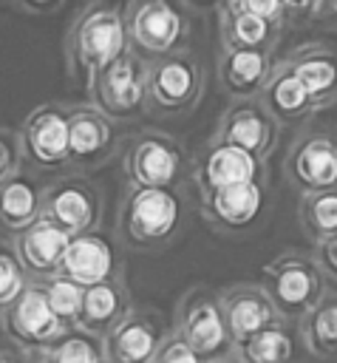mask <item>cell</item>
Returning a JSON list of instances; mask_svg holds the SVG:
<instances>
[{
  "label": "cell",
  "mask_w": 337,
  "mask_h": 363,
  "mask_svg": "<svg viewBox=\"0 0 337 363\" xmlns=\"http://www.w3.org/2000/svg\"><path fill=\"white\" fill-rule=\"evenodd\" d=\"M263 210V184L261 179L227 184L218 190L201 193V216L218 233H244L258 221Z\"/></svg>",
  "instance_id": "4fadbf2b"
},
{
  "label": "cell",
  "mask_w": 337,
  "mask_h": 363,
  "mask_svg": "<svg viewBox=\"0 0 337 363\" xmlns=\"http://www.w3.org/2000/svg\"><path fill=\"white\" fill-rule=\"evenodd\" d=\"M218 28H221V45H241V48H275L280 23H272L255 11L238 9L224 3L218 11Z\"/></svg>",
  "instance_id": "d4e9b609"
},
{
  "label": "cell",
  "mask_w": 337,
  "mask_h": 363,
  "mask_svg": "<svg viewBox=\"0 0 337 363\" xmlns=\"http://www.w3.org/2000/svg\"><path fill=\"white\" fill-rule=\"evenodd\" d=\"M127 45L130 40H127L125 6L119 0H91L68 26L62 48H65L68 71L79 77L88 88L91 79Z\"/></svg>",
  "instance_id": "6da1fadb"
},
{
  "label": "cell",
  "mask_w": 337,
  "mask_h": 363,
  "mask_svg": "<svg viewBox=\"0 0 337 363\" xmlns=\"http://www.w3.org/2000/svg\"><path fill=\"white\" fill-rule=\"evenodd\" d=\"M181 0H130L125 6L127 40L144 57L178 51L187 40V14Z\"/></svg>",
  "instance_id": "52a82bcc"
},
{
  "label": "cell",
  "mask_w": 337,
  "mask_h": 363,
  "mask_svg": "<svg viewBox=\"0 0 337 363\" xmlns=\"http://www.w3.org/2000/svg\"><path fill=\"white\" fill-rule=\"evenodd\" d=\"M261 286L283 320H300L323 298V269L312 255L283 252L261 269Z\"/></svg>",
  "instance_id": "5b68a950"
},
{
  "label": "cell",
  "mask_w": 337,
  "mask_h": 363,
  "mask_svg": "<svg viewBox=\"0 0 337 363\" xmlns=\"http://www.w3.org/2000/svg\"><path fill=\"white\" fill-rule=\"evenodd\" d=\"M272 68H275V62H272V51L269 48L221 45L218 79H221V88L232 99H255V96H261Z\"/></svg>",
  "instance_id": "d6986e66"
},
{
  "label": "cell",
  "mask_w": 337,
  "mask_h": 363,
  "mask_svg": "<svg viewBox=\"0 0 337 363\" xmlns=\"http://www.w3.org/2000/svg\"><path fill=\"white\" fill-rule=\"evenodd\" d=\"M286 3V11H295V14H314V0H283Z\"/></svg>",
  "instance_id": "f35d334b"
},
{
  "label": "cell",
  "mask_w": 337,
  "mask_h": 363,
  "mask_svg": "<svg viewBox=\"0 0 337 363\" xmlns=\"http://www.w3.org/2000/svg\"><path fill=\"white\" fill-rule=\"evenodd\" d=\"M42 218L62 227L68 235L96 230L102 218V193L85 176H62L42 190Z\"/></svg>",
  "instance_id": "8fae6325"
},
{
  "label": "cell",
  "mask_w": 337,
  "mask_h": 363,
  "mask_svg": "<svg viewBox=\"0 0 337 363\" xmlns=\"http://www.w3.org/2000/svg\"><path fill=\"white\" fill-rule=\"evenodd\" d=\"M261 167L263 162L258 156L246 153L244 147L232 142L212 136L210 145L201 150L198 162L193 164V179L198 184V193H207V190H218L227 184L261 179Z\"/></svg>",
  "instance_id": "2e32d148"
},
{
  "label": "cell",
  "mask_w": 337,
  "mask_h": 363,
  "mask_svg": "<svg viewBox=\"0 0 337 363\" xmlns=\"http://www.w3.org/2000/svg\"><path fill=\"white\" fill-rule=\"evenodd\" d=\"M303 343L314 357H337V295L323 292V298L300 318Z\"/></svg>",
  "instance_id": "4316f807"
},
{
  "label": "cell",
  "mask_w": 337,
  "mask_h": 363,
  "mask_svg": "<svg viewBox=\"0 0 337 363\" xmlns=\"http://www.w3.org/2000/svg\"><path fill=\"white\" fill-rule=\"evenodd\" d=\"M153 363H207V360L184 337H178L176 332H170L164 337V343H161V349H159V354H156Z\"/></svg>",
  "instance_id": "836d02e7"
},
{
  "label": "cell",
  "mask_w": 337,
  "mask_h": 363,
  "mask_svg": "<svg viewBox=\"0 0 337 363\" xmlns=\"http://www.w3.org/2000/svg\"><path fill=\"white\" fill-rule=\"evenodd\" d=\"M0 326L6 337L23 349L25 354H40L45 352L65 329L68 323L51 309L40 281H31L3 312H0Z\"/></svg>",
  "instance_id": "ba28073f"
},
{
  "label": "cell",
  "mask_w": 337,
  "mask_h": 363,
  "mask_svg": "<svg viewBox=\"0 0 337 363\" xmlns=\"http://www.w3.org/2000/svg\"><path fill=\"white\" fill-rule=\"evenodd\" d=\"M102 363H108V360H102Z\"/></svg>",
  "instance_id": "7bdbcfd3"
},
{
  "label": "cell",
  "mask_w": 337,
  "mask_h": 363,
  "mask_svg": "<svg viewBox=\"0 0 337 363\" xmlns=\"http://www.w3.org/2000/svg\"><path fill=\"white\" fill-rule=\"evenodd\" d=\"M20 145L25 156V167L51 170L68 167V142H71V108L59 102L37 105L20 125Z\"/></svg>",
  "instance_id": "30bf717a"
},
{
  "label": "cell",
  "mask_w": 337,
  "mask_h": 363,
  "mask_svg": "<svg viewBox=\"0 0 337 363\" xmlns=\"http://www.w3.org/2000/svg\"><path fill=\"white\" fill-rule=\"evenodd\" d=\"M23 167H25V156H23L20 133L8 130V128H0V182L11 179Z\"/></svg>",
  "instance_id": "d6a6232c"
},
{
  "label": "cell",
  "mask_w": 337,
  "mask_h": 363,
  "mask_svg": "<svg viewBox=\"0 0 337 363\" xmlns=\"http://www.w3.org/2000/svg\"><path fill=\"white\" fill-rule=\"evenodd\" d=\"M331 3H334V0H314V14H320V17H323V14H329Z\"/></svg>",
  "instance_id": "60d3db41"
},
{
  "label": "cell",
  "mask_w": 337,
  "mask_h": 363,
  "mask_svg": "<svg viewBox=\"0 0 337 363\" xmlns=\"http://www.w3.org/2000/svg\"><path fill=\"white\" fill-rule=\"evenodd\" d=\"M62 275L74 278L82 286H91V284L122 275L113 244L96 230L71 235L65 258H62Z\"/></svg>",
  "instance_id": "44dd1931"
},
{
  "label": "cell",
  "mask_w": 337,
  "mask_h": 363,
  "mask_svg": "<svg viewBox=\"0 0 337 363\" xmlns=\"http://www.w3.org/2000/svg\"><path fill=\"white\" fill-rule=\"evenodd\" d=\"M218 295H221L224 318H227L235 346L244 343L246 337H252L255 332L283 320L261 284H232V286L221 289Z\"/></svg>",
  "instance_id": "ac0fdd59"
},
{
  "label": "cell",
  "mask_w": 337,
  "mask_h": 363,
  "mask_svg": "<svg viewBox=\"0 0 337 363\" xmlns=\"http://www.w3.org/2000/svg\"><path fill=\"white\" fill-rule=\"evenodd\" d=\"M173 332L178 337H184L207 363H215L235 352V340H232L227 318H224L221 295L201 289V286L190 289L181 298V303L176 309Z\"/></svg>",
  "instance_id": "8992f818"
},
{
  "label": "cell",
  "mask_w": 337,
  "mask_h": 363,
  "mask_svg": "<svg viewBox=\"0 0 337 363\" xmlns=\"http://www.w3.org/2000/svg\"><path fill=\"white\" fill-rule=\"evenodd\" d=\"M187 173L181 145L161 130H139L125 147V176L136 187H178Z\"/></svg>",
  "instance_id": "9c48e42d"
},
{
  "label": "cell",
  "mask_w": 337,
  "mask_h": 363,
  "mask_svg": "<svg viewBox=\"0 0 337 363\" xmlns=\"http://www.w3.org/2000/svg\"><path fill=\"white\" fill-rule=\"evenodd\" d=\"M286 179L300 193L337 187V142L326 133L297 139L286 156Z\"/></svg>",
  "instance_id": "9a60e30c"
},
{
  "label": "cell",
  "mask_w": 337,
  "mask_h": 363,
  "mask_svg": "<svg viewBox=\"0 0 337 363\" xmlns=\"http://www.w3.org/2000/svg\"><path fill=\"white\" fill-rule=\"evenodd\" d=\"M42 190L25 170L0 182V235L17 238L42 218Z\"/></svg>",
  "instance_id": "7402d4cb"
},
{
  "label": "cell",
  "mask_w": 337,
  "mask_h": 363,
  "mask_svg": "<svg viewBox=\"0 0 337 363\" xmlns=\"http://www.w3.org/2000/svg\"><path fill=\"white\" fill-rule=\"evenodd\" d=\"M20 9H25L28 14H51L62 6V0H14Z\"/></svg>",
  "instance_id": "8d00e7d4"
},
{
  "label": "cell",
  "mask_w": 337,
  "mask_h": 363,
  "mask_svg": "<svg viewBox=\"0 0 337 363\" xmlns=\"http://www.w3.org/2000/svg\"><path fill=\"white\" fill-rule=\"evenodd\" d=\"M28 357L31 363H102L105 346L99 335L82 326H68L45 352L28 354Z\"/></svg>",
  "instance_id": "83f0119b"
},
{
  "label": "cell",
  "mask_w": 337,
  "mask_h": 363,
  "mask_svg": "<svg viewBox=\"0 0 337 363\" xmlns=\"http://www.w3.org/2000/svg\"><path fill=\"white\" fill-rule=\"evenodd\" d=\"M0 363H31V357L20 349V352H11V349H0Z\"/></svg>",
  "instance_id": "ab89813d"
},
{
  "label": "cell",
  "mask_w": 337,
  "mask_h": 363,
  "mask_svg": "<svg viewBox=\"0 0 337 363\" xmlns=\"http://www.w3.org/2000/svg\"><path fill=\"white\" fill-rule=\"evenodd\" d=\"M164 323L150 309H130L105 337V360L108 363H153L164 337Z\"/></svg>",
  "instance_id": "7c38bea8"
},
{
  "label": "cell",
  "mask_w": 337,
  "mask_h": 363,
  "mask_svg": "<svg viewBox=\"0 0 337 363\" xmlns=\"http://www.w3.org/2000/svg\"><path fill=\"white\" fill-rule=\"evenodd\" d=\"M116 150V130L113 119L102 113L93 102L71 108V142L68 156L71 164L79 170H91L105 164Z\"/></svg>",
  "instance_id": "e0dca14e"
},
{
  "label": "cell",
  "mask_w": 337,
  "mask_h": 363,
  "mask_svg": "<svg viewBox=\"0 0 337 363\" xmlns=\"http://www.w3.org/2000/svg\"><path fill=\"white\" fill-rule=\"evenodd\" d=\"M190 11H221V6L227 0H181Z\"/></svg>",
  "instance_id": "74e56055"
},
{
  "label": "cell",
  "mask_w": 337,
  "mask_h": 363,
  "mask_svg": "<svg viewBox=\"0 0 337 363\" xmlns=\"http://www.w3.org/2000/svg\"><path fill=\"white\" fill-rule=\"evenodd\" d=\"M227 3L238 6V9H246V11H255V14H261L272 23H283V17L289 14L283 0H227Z\"/></svg>",
  "instance_id": "e575fe53"
},
{
  "label": "cell",
  "mask_w": 337,
  "mask_h": 363,
  "mask_svg": "<svg viewBox=\"0 0 337 363\" xmlns=\"http://www.w3.org/2000/svg\"><path fill=\"white\" fill-rule=\"evenodd\" d=\"M235 354L244 363H295V337L283 326V320L255 332L244 343L235 346Z\"/></svg>",
  "instance_id": "f1b7e54d"
},
{
  "label": "cell",
  "mask_w": 337,
  "mask_h": 363,
  "mask_svg": "<svg viewBox=\"0 0 337 363\" xmlns=\"http://www.w3.org/2000/svg\"><path fill=\"white\" fill-rule=\"evenodd\" d=\"M215 363H244V360H241V357L232 352V354H227V357H221V360H215Z\"/></svg>",
  "instance_id": "b9f144b4"
},
{
  "label": "cell",
  "mask_w": 337,
  "mask_h": 363,
  "mask_svg": "<svg viewBox=\"0 0 337 363\" xmlns=\"http://www.w3.org/2000/svg\"><path fill=\"white\" fill-rule=\"evenodd\" d=\"M40 286H42V292H45L51 309H54L68 326H76L79 309H82V298H85V286L76 284L74 278L62 275V272H57V275H51V278H42Z\"/></svg>",
  "instance_id": "4dcf8cb0"
},
{
  "label": "cell",
  "mask_w": 337,
  "mask_h": 363,
  "mask_svg": "<svg viewBox=\"0 0 337 363\" xmlns=\"http://www.w3.org/2000/svg\"><path fill=\"white\" fill-rule=\"evenodd\" d=\"M184 221V201L176 187H136L130 184L119 216L116 235L125 247L153 252L167 247Z\"/></svg>",
  "instance_id": "7a4b0ae2"
},
{
  "label": "cell",
  "mask_w": 337,
  "mask_h": 363,
  "mask_svg": "<svg viewBox=\"0 0 337 363\" xmlns=\"http://www.w3.org/2000/svg\"><path fill=\"white\" fill-rule=\"evenodd\" d=\"M68 241H71V235L45 218H40L28 230H23L17 238H11L31 281H42V278L62 272V258H65Z\"/></svg>",
  "instance_id": "ffe728a7"
},
{
  "label": "cell",
  "mask_w": 337,
  "mask_h": 363,
  "mask_svg": "<svg viewBox=\"0 0 337 363\" xmlns=\"http://www.w3.org/2000/svg\"><path fill=\"white\" fill-rule=\"evenodd\" d=\"M261 102L263 108L275 116L278 125H295V122H303L314 108V96L309 94V88L300 82V77L283 62H278L261 91Z\"/></svg>",
  "instance_id": "603a6c76"
},
{
  "label": "cell",
  "mask_w": 337,
  "mask_h": 363,
  "mask_svg": "<svg viewBox=\"0 0 337 363\" xmlns=\"http://www.w3.org/2000/svg\"><path fill=\"white\" fill-rule=\"evenodd\" d=\"M314 258H317L323 275H329V278L337 281V233L329 235V238H323V241H317V247H314Z\"/></svg>",
  "instance_id": "d590c367"
},
{
  "label": "cell",
  "mask_w": 337,
  "mask_h": 363,
  "mask_svg": "<svg viewBox=\"0 0 337 363\" xmlns=\"http://www.w3.org/2000/svg\"><path fill=\"white\" fill-rule=\"evenodd\" d=\"M31 284L14 244H6L0 241V312Z\"/></svg>",
  "instance_id": "1f68e13d"
},
{
  "label": "cell",
  "mask_w": 337,
  "mask_h": 363,
  "mask_svg": "<svg viewBox=\"0 0 337 363\" xmlns=\"http://www.w3.org/2000/svg\"><path fill=\"white\" fill-rule=\"evenodd\" d=\"M130 309L133 306H130V295L125 289V281H122V275H116V278L85 286V298H82L76 326L105 337Z\"/></svg>",
  "instance_id": "cb8c5ba5"
},
{
  "label": "cell",
  "mask_w": 337,
  "mask_h": 363,
  "mask_svg": "<svg viewBox=\"0 0 337 363\" xmlns=\"http://www.w3.org/2000/svg\"><path fill=\"white\" fill-rule=\"evenodd\" d=\"M147 60L127 45L116 60H110L88 85L91 102L108 113L113 122H133L147 113Z\"/></svg>",
  "instance_id": "277c9868"
},
{
  "label": "cell",
  "mask_w": 337,
  "mask_h": 363,
  "mask_svg": "<svg viewBox=\"0 0 337 363\" xmlns=\"http://www.w3.org/2000/svg\"><path fill=\"white\" fill-rule=\"evenodd\" d=\"M275 136H278L275 116L263 108V102H255V99H235L221 113L218 128H215V139L232 142V145L244 147L246 153L258 156L261 162L272 150Z\"/></svg>",
  "instance_id": "5bb4252c"
},
{
  "label": "cell",
  "mask_w": 337,
  "mask_h": 363,
  "mask_svg": "<svg viewBox=\"0 0 337 363\" xmlns=\"http://www.w3.org/2000/svg\"><path fill=\"white\" fill-rule=\"evenodd\" d=\"M286 65L300 77V82L314 96L317 108L329 105L337 91V60L323 45H303L286 57Z\"/></svg>",
  "instance_id": "484cf974"
},
{
  "label": "cell",
  "mask_w": 337,
  "mask_h": 363,
  "mask_svg": "<svg viewBox=\"0 0 337 363\" xmlns=\"http://www.w3.org/2000/svg\"><path fill=\"white\" fill-rule=\"evenodd\" d=\"M147 113L176 119L190 113L204 94V71L193 51L178 48L147 60Z\"/></svg>",
  "instance_id": "3957f363"
},
{
  "label": "cell",
  "mask_w": 337,
  "mask_h": 363,
  "mask_svg": "<svg viewBox=\"0 0 337 363\" xmlns=\"http://www.w3.org/2000/svg\"><path fill=\"white\" fill-rule=\"evenodd\" d=\"M300 224L303 233L317 244L337 233V187L312 190L300 199Z\"/></svg>",
  "instance_id": "f546056e"
}]
</instances>
